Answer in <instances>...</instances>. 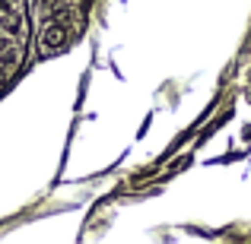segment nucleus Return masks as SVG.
Here are the masks:
<instances>
[{
	"label": "nucleus",
	"mask_w": 251,
	"mask_h": 244,
	"mask_svg": "<svg viewBox=\"0 0 251 244\" xmlns=\"http://www.w3.org/2000/svg\"><path fill=\"white\" fill-rule=\"evenodd\" d=\"M19 61H23V48H19V44L10 42L0 51V70H3V73H13V70L19 67Z\"/></svg>",
	"instance_id": "obj_3"
},
{
	"label": "nucleus",
	"mask_w": 251,
	"mask_h": 244,
	"mask_svg": "<svg viewBox=\"0 0 251 244\" xmlns=\"http://www.w3.org/2000/svg\"><path fill=\"white\" fill-rule=\"evenodd\" d=\"M38 44H42V54L61 51L64 44H67V29H64V22H51V25H45L42 35H38Z\"/></svg>",
	"instance_id": "obj_1"
},
{
	"label": "nucleus",
	"mask_w": 251,
	"mask_h": 244,
	"mask_svg": "<svg viewBox=\"0 0 251 244\" xmlns=\"http://www.w3.org/2000/svg\"><path fill=\"white\" fill-rule=\"evenodd\" d=\"M0 29H3L6 35H23V29H25L23 13H19L16 6H6V10L0 13Z\"/></svg>",
	"instance_id": "obj_2"
},
{
	"label": "nucleus",
	"mask_w": 251,
	"mask_h": 244,
	"mask_svg": "<svg viewBox=\"0 0 251 244\" xmlns=\"http://www.w3.org/2000/svg\"><path fill=\"white\" fill-rule=\"evenodd\" d=\"M10 3H19V0H10Z\"/></svg>",
	"instance_id": "obj_4"
}]
</instances>
